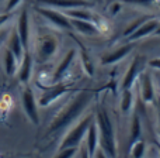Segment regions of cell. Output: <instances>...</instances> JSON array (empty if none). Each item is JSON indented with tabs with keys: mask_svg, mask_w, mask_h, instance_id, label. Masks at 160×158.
Masks as SVG:
<instances>
[{
	"mask_svg": "<svg viewBox=\"0 0 160 158\" xmlns=\"http://www.w3.org/2000/svg\"><path fill=\"white\" fill-rule=\"evenodd\" d=\"M61 47L59 35L49 27H38L32 31L30 51L34 61L38 64H47L56 57Z\"/></svg>",
	"mask_w": 160,
	"mask_h": 158,
	"instance_id": "obj_1",
	"label": "cell"
},
{
	"mask_svg": "<svg viewBox=\"0 0 160 158\" xmlns=\"http://www.w3.org/2000/svg\"><path fill=\"white\" fill-rule=\"evenodd\" d=\"M91 99H93V95L90 92H80L73 99H70L68 105L62 107L58 112V114L52 119L49 128H48L49 133H58V131L72 126L75 122H78L82 117L83 112L91 103Z\"/></svg>",
	"mask_w": 160,
	"mask_h": 158,
	"instance_id": "obj_2",
	"label": "cell"
},
{
	"mask_svg": "<svg viewBox=\"0 0 160 158\" xmlns=\"http://www.w3.org/2000/svg\"><path fill=\"white\" fill-rule=\"evenodd\" d=\"M97 130H98V145L110 158H117V141L114 134V126L108 112L102 106H98L94 114Z\"/></svg>",
	"mask_w": 160,
	"mask_h": 158,
	"instance_id": "obj_3",
	"label": "cell"
},
{
	"mask_svg": "<svg viewBox=\"0 0 160 158\" xmlns=\"http://www.w3.org/2000/svg\"><path fill=\"white\" fill-rule=\"evenodd\" d=\"M93 120H94V114L87 113V114L80 117L78 122L73 123V126L63 136L62 141L59 143V150L68 148V147H79V145L83 143V140H84L86 133H87L90 124L93 123Z\"/></svg>",
	"mask_w": 160,
	"mask_h": 158,
	"instance_id": "obj_4",
	"label": "cell"
},
{
	"mask_svg": "<svg viewBox=\"0 0 160 158\" xmlns=\"http://www.w3.org/2000/svg\"><path fill=\"white\" fill-rule=\"evenodd\" d=\"M35 11L45 21L52 24L55 28H59V30H73L70 19L66 17V14L62 10H58V8H53V7H48V6H37Z\"/></svg>",
	"mask_w": 160,
	"mask_h": 158,
	"instance_id": "obj_5",
	"label": "cell"
},
{
	"mask_svg": "<svg viewBox=\"0 0 160 158\" xmlns=\"http://www.w3.org/2000/svg\"><path fill=\"white\" fill-rule=\"evenodd\" d=\"M21 103H22L24 113L28 117V120L34 126H38L39 124V113H38L39 106H38V100H37V95L32 88L25 85L24 90L21 93Z\"/></svg>",
	"mask_w": 160,
	"mask_h": 158,
	"instance_id": "obj_6",
	"label": "cell"
},
{
	"mask_svg": "<svg viewBox=\"0 0 160 158\" xmlns=\"http://www.w3.org/2000/svg\"><path fill=\"white\" fill-rule=\"evenodd\" d=\"M14 28H16V31L18 33L20 40H21L24 48L27 51H30L31 38H32V27H31V19H30V13H28L27 8H22V10L20 11Z\"/></svg>",
	"mask_w": 160,
	"mask_h": 158,
	"instance_id": "obj_7",
	"label": "cell"
},
{
	"mask_svg": "<svg viewBox=\"0 0 160 158\" xmlns=\"http://www.w3.org/2000/svg\"><path fill=\"white\" fill-rule=\"evenodd\" d=\"M68 90V86L63 85V83H53L51 86H47L44 90L41 92L37 100H38V106L41 107H48L52 103H55L58 99H61Z\"/></svg>",
	"mask_w": 160,
	"mask_h": 158,
	"instance_id": "obj_8",
	"label": "cell"
},
{
	"mask_svg": "<svg viewBox=\"0 0 160 158\" xmlns=\"http://www.w3.org/2000/svg\"><path fill=\"white\" fill-rule=\"evenodd\" d=\"M138 86H139V92H141V99L143 103L150 105L155 103L156 100V89H155V83H153V78L148 71L139 74L138 78Z\"/></svg>",
	"mask_w": 160,
	"mask_h": 158,
	"instance_id": "obj_9",
	"label": "cell"
},
{
	"mask_svg": "<svg viewBox=\"0 0 160 158\" xmlns=\"http://www.w3.org/2000/svg\"><path fill=\"white\" fill-rule=\"evenodd\" d=\"M38 6H48L58 10H69L76 7H94L96 2L93 0H35Z\"/></svg>",
	"mask_w": 160,
	"mask_h": 158,
	"instance_id": "obj_10",
	"label": "cell"
},
{
	"mask_svg": "<svg viewBox=\"0 0 160 158\" xmlns=\"http://www.w3.org/2000/svg\"><path fill=\"white\" fill-rule=\"evenodd\" d=\"M76 58H78V51H76L75 48L68 51L66 55L62 58V61L59 62V65L55 68V71H53L52 83H59L66 78V75L70 72V69H72V65Z\"/></svg>",
	"mask_w": 160,
	"mask_h": 158,
	"instance_id": "obj_11",
	"label": "cell"
},
{
	"mask_svg": "<svg viewBox=\"0 0 160 158\" xmlns=\"http://www.w3.org/2000/svg\"><path fill=\"white\" fill-rule=\"evenodd\" d=\"M34 62L35 61H34V57L31 54V51H25L24 57H22V59L18 64V69H17V74H16L20 83H22V85H28L30 83L34 74Z\"/></svg>",
	"mask_w": 160,
	"mask_h": 158,
	"instance_id": "obj_12",
	"label": "cell"
},
{
	"mask_svg": "<svg viewBox=\"0 0 160 158\" xmlns=\"http://www.w3.org/2000/svg\"><path fill=\"white\" fill-rule=\"evenodd\" d=\"M142 69V57H135L132 59V62L129 64L127 72H125L124 78H122V83H121V89H131L133 86V83L138 80L139 74Z\"/></svg>",
	"mask_w": 160,
	"mask_h": 158,
	"instance_id": "obj_13",
	"label": "cell"
},
{
	"mask_svg": "<svg viewBox=\"0 0 160 158\" xmlns=\"http://www.w3.org/2000/svg\"><path fill=\"white\" fill-rule=\"evenodd\" d=\"M160 25V20L159 19H148L139 25V28L132 34V35L128 38V41H136V40H142L145 37L150 35V34H155L158 27Z\"/></svg>",
	"mask_w": 160,
	"mask_h": 158,
	"instance_id": "obj_14",
	"label": "cell"
},
{
	"mask_svg": "<svg viewBox=\"0 0 160 158\" xmlns=\"http://www.w3.org/2000/svg\"><path fill=\"white\" fill-rule=\"evenodd\" d=\"M132 48H133L132 44H124V45H121V47L115 48L114 51H111L107 55L102 57L101 64L102 65H112V64H115V62H119L121 59H124L125 57L129 55Z\"/></svg>",
	"mask_w": 160,
	"mask_h": 158,
	"instance_id": "obj_15",
	"label": "cell"
},
{
	"mask_svg": "<svg viewBox=\"0 0 160 158\" xmlns=\"http://www.w3.org/2000/svg\"><path fill=\"white\" fill-rule=\"evenodd\" d=\"M6 48L10 50L18 61L22 59V57H24V54H25L27 50H25L24 45H22V42H21V40H20V35L16 31V28L11 31L10 37H8V40H7V45H6Z\"/></svg>",
	"mask_w": 160,
	"mask_h": 158,
	"instance_id": "obj_16",
	"label": "cell"
},
{
	"mask_svg": "<svg viewBox=\"0 0 160 158\" xmlns=\"http://www.w3.org/2000/svg\"><path fill=\"white\" fill-rule=\"evenodd\" d=\"M84 147L86 150L88 151L91 157L94 155V153L97 151V148L100 147L98 145V130H97V126H96V122L93 120V123L90 124L88 127L87 133H86V137H84Z\"/></svg>",
	"mask_w": 160,
	"mask_h": 158,
	"instance_id": "obj_17",
	"label": "cell"
},
{
	"mask_svg": "<svg viewBox=\"0 0 160 158\" xmlns=\"http://www.w3.org/2000/svg\"><path fill=\"white\" fill-rule=\"evenodd\" d=\"M66 17L70 20H84V21H93L94 11L90 7H76L69 8V10H63Z\"/></svg>",
	"mask_w": 160,
	"mask_h": 158,
	"instance_id": "obj_18",
	"label": "cell"
},
{
	"mask_svg": "<svg viewBox=\"0 0 160 158\" xmlns=\"http://www.w3.org/2000/svg\"><path fill=\"white\" fill-rule=\"evenodd\" d=\"M20 61L14 57V54L10 50L4 48V54H3V65H4V72L7 76H14L18 69Z\"/></svg>",
	"mask_w": 160,
	"mask_h": 158,
	"instance_id": "obj_19",
	"label": "cell"
},
{
	"mask_svg": "<svg viewBox=\"0 0 160 158\" xmlns=\"http://www.w3.org/2000/svg\"><path fill=\"white\" fill-rule=\"evenodd\" d=\"M70 23H72V28H73V30H76L78 33L83 34V35H96V34H100L93 21H84V20H70Z\"/></svg>",
	"mask_w": 160,
	"mask_h": 158,
	"instance_id": "obj_20",
	"label": "cell"
},
{
	"mask_svg": "<svg viewBox=\"0 0 160 158\" xmlns=\"http://www.w3.org/2000/svg\"><path fill=\"white\" fill-rule=\"evenodd\" d=\"M142 136V122L139 114L133 113L132 114V120H131V128H129V145L132 143H135L136 140H139Z\"/></svg>",
	"mask_w": 160,
	"mask_h": 158,
	"instance_id": "obj_21",
	"label": "cell"
},
{
	"mask_svg": "<svg viewBox=\"0 0 160 158\" xmlns=\"http://www.w3.org/2000/svg\"><path fill=\"white\" fill-rule=\"evenodd\" d=\"M133 102H135V96H133L132 88L124 89V90H122V96H121V112L122 113L124 114L129 113L133 106Z\"/></svg>",
	"mask_w": 160,
	"mask_h": 158,
	"instance_id": "obj_22",
	"label": "cell"
},
{
	"mask_svg": "<svg viewBox=\"0 0 160 158\" xmlns=\"http://www.w3.org/2000/svg\"><path fill=\"white\" fill-rule=\"evenodd\" d=\"M146 154V144L142 139L136 140L129 145V157L131 158H145Z\"/></svg>",
	"mask_w": 160,
	"mask_h": 158,
	"instance_id": "obj_23",
	"label": "cell"
},
{
	"mask_svg": "<svg viewBox=\"0 0 160 158\" xmlns=\"http://www.w3.org/2000/svg\"><path fill=\"white\" fill-rule=\"evenodd\" d=\"M148 19H149V17H141V19H136V20H133V21L131 23V24L128 25V27L124 30V33H122V35H124L125 38H129V37L132 35V34L135 33V31L139 28V25H141L142 23H143L145 20H148Z\"/></svg>",
	"mask_w": 160,
	"mask_h": 158,
	"instance_id": "obj_24",
	"label": "cell"
},
{
	"mask_svg": "<svg viewBox=\"0 0 160 158\" xmlns=\"http://www.w3.org/2000/svg\"><path fill=\"white\" fill-rule=\"evenodd\" d=\"M119 2L127 3V4H132V6H138V7H152L156 0H119Z\"/></svg>",
	"mask_w": 160,
	"mask_h": 158,
	"instance_id": "obj_25",
	"label": "cell"
},
{
	"mask_svg": "<svg viewBox=\"0 0 160 158\" xmlns=\"http://www.w3.org/2000/svg\"><path fill=\"white\" fill-rule=\"evenodd\" d=\"M78 154V147H68L59 150V153L56 154L55 158H73Z\"/></svg>",
	"mask_w": 160,
	"mask_h": 158,
	"instance_id": "obj_26",
	"label": "cell"
},
{
	"mask_svg": "<svg viewBox=\"0 0 160 158\" xmlns=\"http://www.w3.org/2000/svg\"><path fill=\"white\" fill-rule=\"evenodd\" d=\"M24 0H6V4H4V11L6 13H13L14 10L21 6V3Z\"/></svg>",
	"mask_w": 160,
	"mask_h": 158,
	"instance_id": "obj_27",
	"label": "cell"
},
{
	"mask_svg": "<svg viewBox=\"0 0 160 158\" xmlns=\"http://www.w3.org/2000/svg\"><path fill=\"white\" fill-rule=\"evenodd\" d=\"M13 20V13H0V28H3L4 25H7L8 23Z\"/></svg>",
	"mask_w": 160,
	"mask_h": 158,
	"instance_id": "obj_28",
	"label": "cell"
},
{
	"mask_svg": "<svg viewBox=\"0 0 160 158\" xmlns=\"http://www.w3.org/2000/svg\"><path fill=\"white\" fill-rule=\"evenodd\" d=\"M119 8H121V2H119V0H115V2L111 3L108 11H110V14H112V16H114V14H117L119 11Z\"/></svg>",
	"mask_w": 160,
	"mask_h": 158,
	"instance_id": "obj_29",
	"label": "cell"
},
{
	"mask_svg": "<svg viewBox=\"0 0 160 158\" xmlns=\"http://www.w3.org/2000/svg\"><path fill=\"white\" fill-rule=\"evenodd\" d=\"M148 65H149L150 68H153V69L160 71V57H159V58H153V59H150V61L148 62Z\"/></svg>",
	"mask_w": 160,
	"mask_h": 158,
	"instance_id": "obj_30",
	"label": "cell"
},
{
	"mask_svg": "<svg viewBox=\"0 0 160 158\" xmlns=\"http://www.w3.org/2000/svg\"><path fill=\"white\" fill-rule=\"evenodd\" d=\"M93 158H110V157H108L107 155V154H105L104 153V151H102L101 150V148H97V151H96V153H94V155H93Z\"/></svg>",
	"mask_w": 160,
	"mask_h": 158,
	"instance_id": "obj_31",
	"label": "cell"
},
{
	"mask_svg": "<svg viewBox=\"0 0 160 158\" xmlns=\"http://www.w3.org/2000/svg\"><path fill=\"white\" fill-rule=\"evenodd\" d=\"M79 153H80V158H93V157L90 155V154H88V151L86 150L84 144H83L82 147H80V151H79Z\"/></svg>",
	"mask_w": 160,
	"mask_h": 158,
	"instance_id": "obj_32",
	"label": "cell"
},
{
	"mask_svg": "<svg viewBox=\"0 0 160 158\" xmlns=\"http://www.w3.org/2000/svg\"><path fill=\"white\" fill-rule=\"evenodd\" d=\"M156 112H158V120H159V124H160V96H156Z\"/></svg>",
	"mask_w": 160,
	"mask_h": 158,
	"instance_id": "obj_33",
	"label": "cell"
},
{
	"mask_svg": "<svg viewBox=\"0 0 160 158\" xmlns=\"http://www.w3.org/2000/svg\"><path fill=\"white\" fill-rule=\"evenodd\" d=\"M155 148H156V153H158V157L160 158V143H158V144L155 145Z\"/></svg>",
	"mask_w": 160,
	"mask_h": 158,
	"instance_id": "obj_34",
	"label": "cell"
},
{
	"mask_svg": "<svg viewBox=\"0 0 160 158\" xmlns=\"http://www.w3.org/2000/svg\"><path fill=\"white\" fill-rule=\"evenodd\" d=\"M153 148H155V147H153ZM148 158H159L158 157V153H156V148H155V154H153V155H149Z\"/></svg>",
	"mask_w": 160,
	"mask_h": 158,
	"instance_id": "obj_35",
	"label": "cell"
},
{
	"mask_svg": "<svg viewBox=\"0 0 160 158\" xmlns=\"http://www.w3.org/2000/svg\"><path fill=\"white\" fill-rule=\"evenodd\" d=\"M158 137H159V140H160V124H159V127H158Z\"/></svg>",
	"mask_w": 160,
	"mask_h": 158,
	"instance_id": "obj_36",
	"label": "cell"
},
{
	"mask_svg": "<svg viewBox=\"0 0 160 158\" xmlns=\"http://www.w3.org/2000/svg\"><path fill=\"white\" fill-rule=\"evenodd\" d=\"M155 34H158V35H160V25L158 27V30H156V33Z\"/></svg>",
	"mask_w": 160,
	"mask_h": 158,
	"instance_id": "obj_37",
	"label": "cell"
},
{
	"mask_svg": "<svg viewBox=\"0 0 160 158\" xmlns=\"http://www.w3.org/2000/svg\"><path fill=\"white\" fill-rule=\"evenodd\" d=\"M2 2H6V0H0V3H2Z\"/></svg>",
	"mask_w": 160,
	"mask_h": 158,
	"instance_id": "obj_38",
	"label": "cell"
},
{
	"mask_svg": "<svg viewBox=\"0 0 160 158\" xmlns=\"http://www.w3.org/2000/svg\"><path fill=\"white\" fill-rule=\"evenodd\" d=\"M93 2H94V0H93Z\"/></svg>",
	"mask_w": 160,
	"mask_h": 158,
	"instance_id": "obj_39",
	"label": "cell"
}]
</instances>
